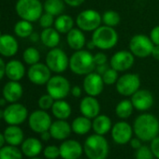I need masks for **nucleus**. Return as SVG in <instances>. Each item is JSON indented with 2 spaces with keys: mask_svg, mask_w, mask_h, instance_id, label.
Instances as JSON below:
<instances>
[{
  "mask_svg": "<svg viewBox=\"0 0 159 159\" xmlns=\"http://www.w3.org/2000/svg\"><path fill=\"white\" fill-rule=\"evenodd\" d=\"M133 131L142 141H152L158 136L159 121L151 113H142L135 119Z\"/></svg>",
  "mask_w": 159,
  "mask_h": 159,
  "instance_id": "f257e3e1",
  "label": "nucleus"
},
{
  "mask_svg": "<svg viewBox=\"0 0 159 159\" xmlns=\"http://www.w3.org/2000/svg\"><path fill=\"white\" fill-rule=\"evenodd\" d=\"M96 66L94 54L84 49L75 51L69 58V69L79 76H85L95 71Z\"/></svg>",
  "mask_w": 159,
  "mask_h": 159,
  "instance_id": "f03ea898",
  "label": "nucleus"
},
{
  "mask_svg": "<svg viewBox=\"0 0 159 159\" xmlns=\"http://www.w3.org/2000/svg\"><path fill=\"white\" fill-rule=\"evenodd\" d=\"M84 152L89 159H106L109 154V143L102 135L94 134L85 139Z\"/></svg>",
  "mask_w": 159,
  "mask_h": 159,
  "instance_id": "7ed1b4c3",
  "label": "nucleus"
},
{
  "mask_svg": "<svg viewBox=\"0 0 159 159\" xmlns=\"http://www.w3.org/2000/svg\"><path fill=\"white\" fill-rule=\"evenodd\" d=\"M119 36L114 27L108 25H100L97 28L92 35V41L96 48L102 51H108L116 46L118 43Z\"/></svg>",
  "mask_w": 159,
  "mask_h": 159,
  "instance_id": "20e7f679",
  "label": "nucleus"
},
{
  "mask_svg": "<svg viewBox=\"0 0 159 159\" xmlns=\"http://www.w3.org/2000/svg\"><path fill=\"white\" fill-rule=\"evenodd\" d=\"M15 11L22 20L34 23L39 20L44 9L39 0H18Z\"/></svg>",
  "mask_w": 159,
  "mask_h": 159,
  "instance_id": "39448f33",
  "label": "nucleus"
},
{
  "mask_svg": "<svg viewBox=\"0 0 159 159\" xmlns=\"http://www.w3.org/2000/svg\"><path fill=\"white\" fill-rule=\"evenodd\" d=\"M102 24V15L96 10L89 9L81 11L76 18L78 28L84 32H94Z\"/></svg>",
  "mask_w": 159,
  "mask_h": 159,
  "instance_id": "423d86ee",
  "label": "nucleus"
},
{
  "mask_svg": "<svg viewBox=\"0 0 159 159\" xmlns=\"http://www.w3.org/2000/svg\"><path fill=\"white\" fill-rule=\"evenodd\" d=\"M47 93L52 96L54 100L64 99L69 94L71 90L70 83L68 80L61 75L52 76L46 84Z\"/></svg>",
  "mask_w": 159,
  "mask_h": 159,
  "instance_id": "0eeeda50",
  "label": "nucleus"
},
{
  "mask_svg": "<svg viewBox=\"0 0 159 159\" xmlns=\"http://www.w3.org/2000/svg\"><path fill=\"white\" fill-rule=\"evenodd\" d=\"M46 65L52 72L60 74L65 72L69 66V59L62 49L55 47L48 52L46 55Z\"/></svg>",
  "mask_w": 159,
  "mask_h": 159,
  "instance_id": "6e6552de",
  "label": "nucleus"
},
{
  "mask_svg": "<svg viewBox=\"0 0 159 159\" xmlns=\"http://www.w3.org/2000/svg\"><path fill=\"white\" fill-rule=\"evenodd\" d=\"M115 87L119 95L123 97H131L140 87V78L135 73H125L119 77Z\"/></svg>",
  "mask_w": 159,
  "mask_h": 159,
  "instance_id": "1a4fd4ad",
  "label": "nucleus"
},
{
  "mask_svg": "<svg viewBox=\"0 0 159 159\" xmlns=\"http://www.w3.org/2000/svg\"><path fill=\"white\" fill-rule=\"evenodd\" d=\"M154 44L151 40L150 37L142 34L135 35L129 41V51L135 57L146 58L152 54V51Z\"/></svg>",
  "mask_w": 159,
  "mask_h": 159,
  "instance_id": "9d476101",
  "label": "nucleus"
},
{
  "mask_svg": "<svg viewBox=\"0 0 159 159\" xmlns=\"http://www.w3.org/2000/svg\"><path fill=\"white\" fill-rule=\"evenodd\" d=\"M28 117V111L23 104L11 103L4 110V120L11 125H19Z\"/></svg>",
  "mask_w": 159,
  "mask_h": 159,
  "instance_id": "9b49d317",
  "label": "nucleus"
},
{
  "mask_svg": "<svg viewBox=\"0 0 159 159\" xmlns=\"http://www.w3.org/2000/svg\"><path fill=\"white\" fill-rule=\"evenodd\" d=\"M27 77L29 81L35 85L47 84L52 77V71L46 64L37 63L30 66L27 70Z\"/></svg>",
  "mask_w": 159,
  "mask_h": 159,
  "instance_id": "f8f14e48",
  "label": "nucleus"
},
{
  "mask_svg": "<svg viewBox=\"0 0 159 159\" xmlns=\"http://www.w3.org/2000/svg\"><path fill=\"white\" fill-rule=\"evenodd\" d=\"M135 63V56L130 51L121 50L116 52L110 60V66L118 72H125L130 69Z\"/></svg>",
  "mask_w": 159,
  "mask_h": 159,
  "instance_id": "ddd939ff",
  "label": "nucleus"
},
{
  "mask_svg": "<svg viewBox=\"0 0 159 159\" xmlns=\"http://www.w3.org/2000/svg\"><path fill=\"white\" fill-rule=\"evenodd\" d=\"M52 118L50 114L44 110H38L33 111L28 117V124L30 128L36 133H42L50 129L52 125Z\"/></svg>",
  "mask_w": 159,
  "mask_h": 159,
  "instance_id": "4468645a",
  "label": "nucleus"
},
{
  "mask_svg": "<svg viewBox=\"0 0 159 159\" xmlns=\"http://www.w3.org/2000/svg\"><path fill=\"white\" fill-rule=\"evenodd\" d=\"M84 91L86 93L87 96L91 97H98L99 96L104 90V81L102 76L93 71L87 75H85L84 79Z\"/></svg>",
  "mask_w": 159,
  "mask_h": 159,
  "instance_id": "2eb2a0df",
  "label": "nucleus"
},
{
  "mask_svg": "<svg viewBox=\"0 0 159 159\" xmlns=\"http://www.w3.org/2000/svg\"><path fill=\"white\" fill-rule=\"evenodd\" d=\"M111 138L118 144H126L132 139L133 127L125 121L116 123L111 128Z\"/></svg>",
  "mask_w": 159,
  "mask_h": 159,
  "instance_id": "dca6fc26",
  "label": "nucleus"
},
{
  "mask_svg": "<svg viewBox=\"0 0 159 159\" xmlns=\"http://www.w3.org/2000/svg\"><path fill=\"white\" fill-rule=\"evenodd\" d=\"M130 100L134 108L139 111H146L153 105V96L146 89H139L131 96Z\"/></svg>",
  "mask_w": 159,
  "mask_h": 159,
  "instance_id": "f3484780",
  "label": "nucleus"
},
{
  "mask_svg": "<svg viewBox=\"0 0 159 159\" xmlns=\"http://www.w3.org/2000/svg\"><path fill=\"white\" fill-rule=\"evenodd\" d=\"M60 156L63 159H79L82 156L84 147L74 139H66L59 146Z\"/></svg>",
  "mask_w": 159,
  "mask_h": 159,
  "instance_id": "a211bd4d",
  "label": "nucleus"
},
{
  "mask_svg": "<svg viewBox=\"0 0 159 159\" xmlns=\"http://www.w3.org/2000/svg\"><path fill=\"white\" fill-rule=\"evenodd\" d=\"M80 111H81L82 115L89 119H94L99 115L100 104L96 97L86 96L82 98L81 102H80Z\"/></svg>",
  "mask_w": 159,
  "mask_h": 159,
  "instance_id": "6ab92c4d",
  "label": "nucleus"
},
{
  "mask_svg": "<svg viewBox=\"0 0 159 159\" xmlns=\"http://www.w3.org/2000/svg\"><path fill=\"white\" fill-rule=\"evenodd\" d=\"M24 88L19 82L10 81L8 82L2 90L3 98L10 103H15L23 97Z\"/></svg>",
  "mask_w": 159,
  "mask_h": 159,
  "instance_id": "aec40b11",
  "label": "nucleus"
},
{
  "mask_svg": "<svg viewBox=\"0 0 159 159\" xmlns=\"http://www.w3.org/2000/svg\"><path fill=\"white\" fill-rule=\"evenodd\" d=\"M19 50V44L17 39L10 35L5 34L0 37V54L5 57L14 56Z\"/></svg>",
  "mask_w": 159,
  "mask_h": 159,
  "instance_id": "412c9836",
  "label": "nucleus"
},
{
  "mask_svg": "<svg viewBox=\"0 0 159 159\" xmlns=\"http://www.w3.org/2000/svg\"><path fill=\"white\" fill-rule=\"evenodd\" d=\"M49 131L52 135V138H53L54 139L65 140L69 137L72 128L71 125L66 120L57 119L56 121L52 123Z\"/></svg>",
  "mask_w": 159,
  "mask_h": 159,
  "instance_id": "4be33fe9",
  "label": "nucleus"
},
{
  "mask_svg": "<svg viewBox=\"0 0 159 159\" xmlns=\"http://www.w3.org/2000/svg\"><path fill=\"white\" fill-rule=\"evenodd\" d=\"M5 74L11 81L19 82L25 75V65L19 60H11L6 64Z\"/></svg>",
  "mask_w": 159,
  "mask_h": 159,
  "instance_id": "5701e85b",
  "label": "nucleus"
},
{
  "mask_svg": "<svg viewBox=\"0 0 159 159\" xmlns=\"http://www.w3.org/2000/svg\"><path fill=\"white\" fill-rule=\"evenodd\" d=\"M66 41L68 46L74 51L83 50L86 44V39L84 31L78 27H73L66 34Z\"/></svg>",
  "mask_w": 159,
  "mask_h": 159,
  "instance_id": "b1692460",
  "label": "nucleus"
},
{
  "mask_svg": "<svg viewBox=\"0 0 159 159\" xmlns=\"http://www.w3.org/2000/svg\"><path fill=\"white\" fill-rule=\"evenodd\" d=\"M42 44L50 49L55 48L60 43V33L54 27L44 28L40 34Z\"/></svg>",
  "mask_w": 159,
  "mask_h": 159,
  "instance_id": "393cba45",
  "label": "nucleus"
},
{
  "mask_svg": "<svg viewBox=\"0 0 159 159\" xmlns=\"http://www.w3.org/2000/svg\"><path fill=\"white\" fill-rule=\"evenodd\" d=\"M92 125V128L95 131V133L102 136L109 133L112 128L111 118L104 114H99L96 118H94Z\"/></svg>",
  "mask_w": 159,
  "mask_h": 159,
  "instance_id": "a878e982",
  "label": "nucleus"
},
{
  "mask_svg": "<svg viewBox=\"0 0 159 159\" xmlns=\"http://www.w3.org/2000/svg\"><path fill=\"white\" fill-rule=\"evenodd\" d=\"M42 151L41 141L36 138H28L22 143V152L27 157L38 156Z\"/></svg>",
  "mask_w": 159,
  "mask_h": 159,
  "instance_id": "bb28decb",
  "label": "nucleus"
},
{
  "mask_svg": "<svg viewBox=\"0 0 159 159\" xmlns=\"http://www.w3.org/2000/svg\"><path fill=\"white\" fill-rule=\"evenodd\" d=\"M4 136L6 142H8L10 145L18 146L23 143L24 141V132L22 128H20L18 125H9L5 131Z\"/></svg>",
  "mask_w": 159,
  "mask_h": 159,
  "instance_id": "cd10ccee",
  "label": "nucleus"
},
{
  "mask_svg": "<svg viewBox=\"0 0 159 159\" xmlns=\"http://www.w3.org/2000/svg\"><path fill=\"white\" fill-rule=\"evenodd\" d=\"M51 110L53 116L59 120H66L71 115V111H72L69 103L64 99L54 100V103Z\"/></svg>",
  "mask_w": 159,
  "mask_h": 159,
  "instance_id": "c85d7f7f",
  "label": "nucleus"
},
{
  "mask_svg": "<svg viewBox=\"0 0 159 159\" xmlns=\"http://www.w3.org/2000/svg\"><path fill=\"white\" fill-rule=\"evenodd\" d=\"M92 121L91 119L82 115L75 118L71 124L72 131L77 135H85L92 128Z\"/></svg>",
  "mask_w": 159,
  "mask_h": 159,
  "instance_id": "c756f323",
  "label": "nucleus"
},
{
  "mask_svg": "<svg viewBox=\"0 0 159 159\" xmlns=\"http://www.w3.org/2000/svg\"><path fill=\"white\" fill-rule=\"evenodd\" d=\"M53 27L60 34H67L74 27V20L70 15L61 14L54 20Z\"/></svg>",
  "mask_w": 159,
  "mask_h": 159,
  "instance_id": "7c9ffc66",
  "label": "nucleus"
},
{
  "mask_svg": "<svg viewBox=\"0 0 159 159\" xmlns=\"http://www.w3.org/2000/svg\"><path fill=\"white\" fill-rule=\"evenodd\" d=\"M66 3L64 0H45L43 4L44 11L52 16H59L65 11Z\"/></svg>",
  "mask_w": 159,
  "mask_h": 159,
  "instance_id": "2f4dec72",
  "label": "nucleus"
},
{
  "mask_svg": "<svg viewBox=\"0 0 159 159\" xmlns=\"http://www.w3.org/2000/svg\"><path fill=\"white\" fill-rule=\"evenodd\" d=\"M134 109L135 108H134L131 100L123 99L116 105L115 113H116L118 118H120L122 120H125L132 115Z\"/></svg>",
  "mask_w": 159,
  "mask_h": 159,
  "instance_id": "473e14b6",
  "label": "nucleus"
},
{
  "mask_svg": "<svg viewBox=\"0 0 159 159\" xmlns=\"http://www.w3.org/2000/svg\"><path fill=\"white\" fill-rule=\"evenodd\" d=\"M34 31V27L31 22L25 21V20H21L16 23L14 26V32L17 37L25 39L29 38Z\"/></svg>",
  "mask_w": 159,
  "mask_h": 159,
  "instance_id": "72a5a7b5",
  "label": "nucleus"
},
{
  "mask_svg": "<svg viewBox=\"0 0 159 159\" xmlns=\"http://www.w3.org/2000/svg\"><path fill=\"white\" fill-rule=\"evenodd\" d=\"M0 159H23V152L13 145L3 146L0 149Z\"/></svg>",
  "mask_w": 159,
  "mask_h": 159,
  "instance_id": "f704fd0d",
  "label": "nucleus"
},
{
  "mask_svg": "<svg viewBox=\"0 0 159 159\" xmlns=\"http://www.w3.org/2000/svg\"><path fill=\"white\" fill-rule=\"evenodd\" d=\"M121 22L120 14L115 11H107L102 14V23L105 25L115 27Z\"/></svg>",
  "mask_w": 159,
  "mask_h": 159,
  "instance_id": "c9c22d12",
  "label": "nucleus"
},
{
  "mask_svg": "<svg viewBox=\"0 0 159 159\" xmlns=\"http://www.w3.org/2000/svg\"><path fill=\"white\" fill-rule=\"evenodd\" d=\"M23 59L25 64L32 66L39 62L40 60V53L38 49L34 47H29L25 50L23 53Z\"/></svg>",
  "mask_w": 159,
  "mask_h": 159,
  "instance_id": "e433bc0d",
  "label": "nucleus"
},
{
  "mask_svg": "<svg viewBox=\"0 0 159 159\" xmlns=\"http://www.w3.org/2000/svg\"><path fill=\"white\" fill-rule=\"evenodd\" d=\"M118 71L113 69L112 67H109L107 69V71L102 75V79L104 81L105 85H113L117 83L118 79H119V75H118Z\"/></svg>",
  "mask_w": 159,
  "mask_h": 159,
  "instance_id": "4c0bfd02",
  "label": "nucleus"
},
{
  "mask_svg": "<svg viewBox=\"0 0 159 159\" xmlns=\"http://www.w3.org/2000/svg\"><path fill=\"white\" fill-rule=\"evenodd\" d=\"M53 103H54V98L52 96H50L48 93L46 95L41 96L39 98V101H38V104H39V109L44 110V111H47V110L52 109Z\"/></svg>",
  "mask_w": 159,
  "mask_h": 159,
  "instance_id": "58836bf2",
  "label": "nucleus"
},
{
  "mask_svg": "<svg viewBox=\"0 0 159 159\" xmlns=\"http://www.w3.org/2000/svg\"><path fill=\"white\" fill-rule=\"evenodd\" d=\"M154 155L148 146H141L136 152V159H153Z\"/></svg>",
  "mask_w": 159,
  "mask_h": 159,
  "instance_id": "ea45409f",
  "label": "nucleus"
},
{
  "mask_svg": "<svg viewBox=\"0 0 159 159\" xmlns=\"http://www.w3.org/2000/svg\"><path fill=\"white\" fill-rule=\"evenodd\" d=\"M43 154L47 159H56L60 156V149L55 145H49L44 149Z\"/></svg>",
  "mask_w": 159,
  "mask_h": 159,
  "instance_id": "a19ab883",
  "label": "nucleus"
},
{
  "mask_svg": "<svg viewBox=\"0 0 159 159\" xmlns=\"http://www.w3.org/2000/svg\"><path fill=\"white\" fill-rule=\"evenodd\" d=\"M54 16H52L50 13H43L40 18H39V25L40 26L44 29V28H49V27H52L53 24H54Z\"/></svg>",
  "mask_w": 159,
  "mask_h": 159,
  "instance_id": "79ce46f5",
  "label": "nucleus"
},
{
  "mask_svg": "<svg viewBox=\"0 0 159 159\" xmlns=\"http://www.w3.org/2000/svg\"><path fill=\"white\" fill-rule=\"evenodd\" d=\"M154 157L159 159V137H155L152 141H151V146H150Z\"/></svg>",
  "mask_w": 159,
  "mask_h": 159,
  "instance_id": "37998d69",
  "label": "nucleus"
},
{
  "mask_svg": "<svg viewBox=\"0 0 159 159\" xmlns=\"http://www.w3.org/2000/svg\"><path fill=\"white\" fill-rule=\"evenodd\" d=\"M149 37L154 45H159V25L154 26L151 30Z\"/></svg>",
  "mask_w": 159,
  "mask_h": 159,
  "instance_id": "c03bdc74",
  "label": "nucleus"
},
{
  "mask_svg": "<svg viewBox=\"0 0 159 159\" xmlns=\"http://www.w3.org/2000/svg\"><path fill=\"white\" fill-rule=\"evenodd\" d=\"M94 59H95V62H96V65H103V64H107V61H108V57L107 55L100 52H98L96 54H94Z\"/></svg>",
  "mask_w": 159,
  "mask_h": 159,
  "instance_id": "a18cd8bd",
  "label": "nucleus"
},
{
  "mask_svg": "<svg viewBox=\"0 0 159 159\" xmlns=\"http://www.w3.org/2000/svg\"><path fill=\"white\" fill-rule=\"evenodd\" d=\"M70 94L75 98H82V96H83V89L80 86H78V85L73 86V87H71Z\"/></svg>",
  "mask_w": 159,
  "mask_h": 159,
  "instance_id": "49530a36",
  "label": "nucleus"
},
{
  "mask_svg": "<svg viewBox=\"0 0 159 159\" xmlns=\"http://www.w3.org/2000/svg\"><path fill=\"white\" fill-rule=\"evenodd\" d=\"M64 1L69 7L76 8V7H80L82 4H84L85 0H64Z\"/></svg>",
  "mask_w": 159,
  "mask_h": 159,
  "instance_id": "de8ad7c7",
  "label": "nucleus"
},
{
  "mask_svg": "<svg viewBox=\"0 0 159 159\" xmlns=\"http://www.w3.org/2000/svg\"><path fill=\"white\" fill-rule=\"evenodd\" d=\"M141 139H139V138H134V139H130V141H129V143H130V146L133 148V149H135V150H138L139 148H140L141 146H142V144H141Z\"/></svg>",
  "mask_w": 159,
  "mask_h": 159,
  "instance_id": "09e8293b",
  "label": "nucleus"
},
{
  "mask_svg": "<svg viewBox=\"0 0 159 159\" xmlns=\"http://www.w3.org/2000/svg\"><path fill=\"white\" fill-rule=\"evenodd\" d=\"M109 68V66L107 65V64H103V65H98L97 66H96V68H95V71L97 72V73H98L99 75H103L106 71H107V69Z\"/></svg>",
  "mask_w": 159,
  "mask_h": 159,
  "instance_id": "8fccbe9b",
  "label": "nucleus"
},
{
  "mask_svg": "<svg viewBox=\"0 0 159 159\" xmlns=\"http://www.w3.org/2000/svg\"><path fill=\"white\" fill-rule=\"evenodd\" d=\"M5 70H6V64L4 62V60L0 57V80H2L3 77L6 75Z\"/></svg>",
  "mask_w": 159,
  "mask_h": 159,
  "instance_id": "3c124183",
  "label": "nucleus"
},
{
  "mask_svg": "<svg viewBox=\"0 0 159 159\" xmlns=\"http://www.w3.org/2000/svg\"><path fill=\"white\" fill-rule=\"evenodd\" d=\"M152 58L156 61H159V45H154L152 51Z\"/></svg>",
  "mask_w": 159,
  "mask_h": 159,
  "instance_id": "603ef678",
  "label": "nucleus"
},
{
  "mask_svg": "<svg viewBox=\"0 0 159 159\" xmlns=\"http://www.w3.org/2000/svg\"><path fill=\"white\" fill-rule=\"evenodd\" d=\"M40 138H41V139H42V140H44V141H48V140L52 138V135H51L50 131H49V130H47V131H44V132L40 133Z\"/></svg>",
  "mask_w": 159,
  "mask_h": 159,
  "instance_id": "864d4df0",
  "label": "nucleus"
},
{
  "mask_svg": "<svg viewBox=\"0 0 159 159\" xmlns=\"http://www.w3.org/2000/svg\"><path fill=\"white\" fill-rule=\"evenodd\" d=\"M30 38V39H31V41H33V42H36V41H38L39 39H40V36H39L37 33H32V35L29 37Z\"/></svg>",
  "mask_w": 159,
  "mask_h": 159,
  "instance_id": "5fc2aeb1",
  "label": "nucleus"
},
{
  "mask_svg": "<svg viewBox=\"0 0 159 159\" xmlns=\"http://www.w3.org/2000/svg\"><path fill=\"white\" fill-rule=\"evenodd\" d=\"M5 141H6V139H5L4 133H3V134H2V133H0V149H1V148L4 146V144H5Z\"/></svg>",
  "mask_w": 159,
  "mask_h": 159,
  "instance_id": "6e6d98bb",
  "label": "nucleus"
},
{
  "mask_svg": "<svg viewBox=\"0 0 159 159\" xmlns=\"http://www.w3.org/2000/svg\"><path fill=\"white\" fill-rule=\"evenodd\" d=\"M87 48H88L89 50H92V49L96 48V46H95V44H94V42H93L92 40H91L90 42L87 43Z\"/></svg>",
  "mask_w": 159,
  "mask_h": 159,
  "instance_id": "4d7b16f0",
  "label": "nucleus"
},
{
  "mask_svg": "<svg viewBox=\"0 0 159 159\" xmlns=\"http://www.w3.org/2000/svg\"><path fill=\"white\" fill-rule=\"evenodd\" d=\"M4 118V111L0 110V119H3Z\"/></svg>",
  "mask_w": 159,
  "mask_h": 159,
  "instance_id": "13d9d810",
  "label": "nucleus"
},
{
  "mask_svg": "<svg viewBox=\"0 0 159 159\" xmlns=\"http://www.w3.org/2000/svg\"><path fill=\"white\" fill-rule=\"evenodd\" d=\"M30 159H41V158H39V157H37V156H35V157H31Z\"/></svg>",
  "mask_w": 159,
  "mask_h": 159,
  "instance_id": "bf43d9fd",
  "label": "nucleus"
},
{
  "mask_svg": "<svg viewBox=\"0 0 159 159\" xmlns=\"http://www.w3.org/2000/svg\"><path fill=\"white\" fill-rule=\"evenodd\" d=\"M2 36V34H1V31H0V37H1Z\"/></svg>",
  "mask_w": 159,
  "mask_h": 159,
  "instance_id": "052dcab7",
  "label": "nucleus"
},
{
  "mask_svg": "<svg viewBox=\"0 0 159 159\" xmlns=\"http://www.w3.org/2000/svg\"><path fill=\"white\" fill-rule=\"evenodd\" d=\"M0 18H1V12H0Z\"/></svg>",
  "mask_w": 159,
  "mask_h": 159,
  "instance_id": "680f3d73",
  "label": "nucleus"
},
{
  "mask_svg": "<svg viewBox=\"0 0 159 159\" xmlns=\"http://www.w3.org/2000/svg\"><path fill=\"white\" fill-rule=\"evenodd\" d=\"M79 159H80V158H79Z\"/></svg>",
  "mask_w": 159,
  "mask_h": 159,
  "instance_id": "e2e57ef3",
  "label": "nucleus"
}]
</instances>
